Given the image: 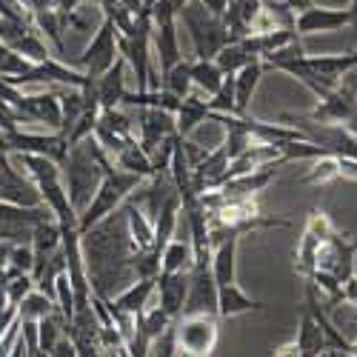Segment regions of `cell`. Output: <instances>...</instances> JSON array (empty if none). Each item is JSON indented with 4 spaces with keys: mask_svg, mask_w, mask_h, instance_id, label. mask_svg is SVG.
<instances>
[{
    "mask_svg": "<svg viewBox=\"0 0 357 357\" xmlns=\"http://www.w3.org/2000/svg\"><path fill=\"white\" fill-rule=\"evenodd\" d=\"M83 241V257L89 280H92V291L98 297H112L123 291L135 278V252L137 246L132 243V234L126 226V212L123 203L117 206L112 215L98 220L89 231L80 234Z\"/></svg>",
    "mask_w": 357,
    "mask_h": 357,
    "instance_id": "1",
    "label": "cell"
},
{
    "mask_svg": "<svg viewBox=\"0 0 357 357\" xmlns=\"http://www.w3.org/2000/svg\"><path fill=\"white\" fill-rule=\"evenodd\" d=\"M112 166L114 163H112L109 152L98 143L95 135H89L69 146L66 158L61 160V172H63V183H66L69 200L77 215L86 209V203L92 200V195L98 192V186L103 181V174Z\"/></svg>",
    "mask_w": 357,
    "mask_h": 357,
    "instance_id": "2",
    "label": "cell"
},
{
    "mask_svg": "<svg viewBox=\"0 0 357 357\" xmlns=\"http://www.w3.org/2000/svg\"><path fill=\"white\" fill-rule=\"evenodd\" d=\"M140 181H143V177H137V174H132V172H126V169H121V166H112V169L103 174V181H100L98 192L92 195V200L86 203V209L77 215V229H80V234L89 231L98 220H103L106 215H112L117 206H121V203L140 186Z\"/></svg>",
    "mask_w": 357,
    "mask_h": 357,
    "instance_id": "3",
    "label": "cell"
},
{
    "mask_svg": "<svg viewBox=\"0 0 357 357\" xmlns=\"http://www.w3.org/2000/svg\"><path fill=\"white\" fill-rule=\"evenodd\" d=\"M177 20H183V26H186L192 46H195V57H215L231 40L226 20L215 12H209L200 0H189L181 9V15H177Z\"/></svg>",
    "mask_w": 357,
    "mask_h": 357,
    "instance_id": "4",
    "label": "cell"
},
{
    "mask_svg": "<svg viewBox=\"0 0 357 357\" xmlns=\"http://www.w3.org/2000/svg\"><path fill=\"white\" fill-rule=\"evenodd\" d=\"M218 314H181L174 320V346L177 354H189V357H209L218 349Z\"/></svg>",
    "mask_w": 357,
    "mask_h": 357,
    "instance_id": "5",
    "label": "cell"
},
{
    "mask_svg": "<svg viewBox=\"0 0 357 357\" xmlns=\"http://www.w3.org/2000/svg\"><path fill=\"white\" fill-rule=\"evenodd\" d=\"M52 218L46 206H17L0 200V241L6 243H29L40 220Z\"/></svg>",
    "mask_w": 357,
    "mask_h": 357,
    "instance_id": "6",
    "label": "cell"
},
{
    "mask_svg": "<svg viewBox=\"0 0 357 357\" xmlns=\"http://www.w3.org/2000/svg\"><path fill=\"white\" fill-rule=\"evenodd\" d=\"M117 57H121V49H117V29H114V23L106 17L100 26H98V32L92 35V40L86 43V49H83V54L77 57V69L80 72H86L89 77H98V75H103Z\"/></svg>",
    "mask_w": 357,
    "mask_h": 357,
    "instance_id": "7",
    "label": "cell"
},
{
    "mask_svg": "<svg viewBox=\"0 0 357 357\" xmlns=\"http://www.w3.org/2000/svg\"><path fill=\"white\" fill-rule=\"evenodd\" d=\"M354 255H357V246L354 241H349V234H340L337 229L326 237V241L317 246V255H314V269L312 272H326L337 278L340 283L354 275Z\"/></svg>",
    "mask_w": 357,
    "mask_h": 357,
    "instance_id": "8",
    "label": "cell"
},
{
    "mask_svg": "<svg viewBox=\"0 0 357 357\" xmlns=\"http://www.w3.org/2000/svg\"><path fill=\"white\" fill-rule=\"evenodd\" d=\"M192 312L218 314V280L212 275V260H192L183 314H192Z\"/></svg>",
    "mask_w": 357,
    "mask_h": 357,
    "instance_id": "9",
    "label": "cell"
},
{
    "mask_svg": "<svg viewBox=\"0 0 357 357\" xmlns=\"http://www.w3.org/2000/svg\"><path fill=\"white\" fill-rule=\"evenodd\" d=\"M332 231H335V223H332V218L326 215L323 209H312V212H309L306 226H303V234H301V241H297V252H294V269L301 272L303 278L312 275L317 246H320Z\"/></svg>",
    "mask_w": 357,
    "mask_h": 357,
    "instance_id": "10",
    "label": "cell"
},
{
    "mask_svg": "<svg viewBox=\"0 0 357 357\" xmlns=\"http://www.w3.org/2000/svg\"><path fill=\"white\" fill-rule=\"evenodd\" d=\"M132 112H135V123H137V143L146 149L149 155H152L166 137H172L177 132L174 129V114L166 112V109H158V106H135Z\"/></svg>",
    "mask_w": 357,
    "mask_h": 357,
    "instance_id": "11",
    "label": "cell"
},
{
    "mask_svg": "<svg viewBox=\"0 0 357 357\" xmlns=\"http://www.w3.org/2000/svg\"><path fill=\"white\" fill-rule=\"evenodd\" d=\"M9 137V149L12 152H32V155H46L52 160L61 163L69 152V140L63 132H52V135H38V132H23V129H15V132H6Z\"/></svg>",
    "mask_w": 357,
    "mask_h": 357,
    "instance_id": "12",
    "label": "cell"
},
{
    "mask_svg": "<svg viewBox=\"0 0 357 357\" xmlns=\"http://www.w3.org/2000/svg\"><path fill=\"white\" fill-rule=\"evenodd\" d=\"M349 26V9H329V6H306L294 17L297 35H329Z\"/></svg>",
    "mask_w": 357,
    "mask_h": 357,
    "instance_id": "13",
    "label": "cell"
},
{
    "mask_svg": "<svg viewBox=\"0 0 357 357\" xmlns=\"http://www.w3.org/2000/svg\"><path fill=\"white\" fill-rule=\"evenodd\" d=\"M0 200L17 206H43L38 186L12 163V158L0 163Z\"/></svg>",
    "mask_w": 357,
    "mask_h": 357,
    "instance_id": "14",
    "label": "cell"
},
{
    "mask_svg": "<svg viewBox=\"0 0 357 357\" xmlns=\"http://www.w3.org/2000/svg\"><path fill=\"white\" fill-rule=\"evenodd\" d=\"M17 112L26 123H46L52 129H61V98H57V89H46V92H38V95L23 92Z\"/></svg>",
    "mask_w": 357,
    "mask_h": 357,
    "instance_id": "15",
    "label": "cell"
},
{
    "mask_svg": "<svg viewBox=\"0 0 357 357\" xmlns=\"http://www.w3.org/2000/svg\"><path fill=\"white\" fill-rule=\"evenodd\" d=\"M152 52H155L160 75L169 72L177 61H183L181 40H177V17H166V20L155 23V29H152Z\"/></svg>",
    "mask_w": 357,
    "mask_h": 357,
    "instance_id": "16",
    "label": "cell"
},
{
    "mask_svg": "<svg viewBox=\"0 0 357 357\" xmlns=\"http://www.w3.org/2000/svg\"><path fill=\"white\" fill-rule=\"evenodd\" d=\"M186 291H189V272H160L158 275V306L177 320L183 314V303H186Z\"/></svg>",
    "mask_w": 357,
    "mask_h": 357,
    "instance_id": "17",
    "label": "cell"
},
{
    "mask_svg": "<svg viewBox=\"0 0 357 357\" xmlns=\"http://www.w3.org/2000/svg\"><path fill=\"white\" fill-rule=\"evenodd\" d=\"M320 103L306 114L312 121H320V123H346L349 117L357 112V100L349 98L343 89H326V92L317 98Z\"/></svg>",
    "mask_w": 357,
    "mask_h": 357,
    "instance_id": "18",
    "label": "cell"
},
{
    "mask_svg": "<svg viewBox=\"0 0 357 357\" xmlns=\"http://www.w3.org/2000/svg\"><path fill=\"white\" fill-rule=\"evenodd\" d=\"M306 61H309V69L320 86L335 89L340 83V77L351 66H357V49L343 52V54H317V57H306Z\"/></svg>",
    "mask_w": 357,
    "mask_h": 357,
    "instance_id": "19",
    "label": "cell"
},
{
    "mask_svg": "<svg viewBox=\"0 0 357 357\" xmlns=\"http://www.w3.org/2000/svg\"><path fill=\"white\" fill-rule=\"evenodd\" d=\"M126 66H129V63H126V57L121 54V57H117V61H114L103 75H98V77H95V95H98L100 109L121 106L123 95L129 92V89H126V77H123Z\"/></svg>",
    "mask_w": 357,
    "mask_h": 357,
    "instance_id": "20",
    "label": "cell"
},
{
    "mask_svg": "<svg viewBox=\"0 0 357 357\" xmlns=\"http://www.w3.org/2000/svg\"><path fill=\"white\" fill-rule=\"evenodd\" d=\"M155 286H158V278H137L132 280L123 291H117L112 301H106L114 312H123V314H140L149 301H152L155 294Z\"/></svg>",
    "mask_w": 357,
    "mask_h": 357,
    "instance_id": "21",
    "label": "cell"
},
{
    "mask_svg": "<svg viewBox=\"0 0 357 357\" xmlns=\"http://www.w3.org/2000/svg\"><path fill=\"white\" fill-rule=\"evenodd\" d=\"M294 17H297V12L286 0H275V3H266L263 0V6L252 17V32L266 35V32H280V29H294Z\"/></svg>",
    "mask_w": 357,
    "mask_h": 357,
    "instance_id": "22",
    "label": "cell"
},
{
    "mask_svg": "<svg viewBox=\"0 0 357 357\" xmlns=\"http://www.w3.org/2000/svg\"><path fill=\"white\" fill-rule=\"evenodd\" d=\"M263 303L249 297L237 283H226V286H218V317L229 320V317H241V314H249V312H260Z\"/></svg>",
    "mask_w": 357,
    "mask_h": 357,
    "instance_id": "23",
    "label": "cell"
},
{
    "mask_svg": "<svg viewBox=\"0 0 357 357\" xmlns=\"http://www.w3.org/2000/svg\"><path fill=\"white\" fill-rule=\"evenodd\" d=\"M266 66L263 61H252L246 63L243 69L234 72V114H246L249 106H252V98L260 86V77H263Z\"/></svg>",
    "mask_w": 357,
    "mask_h": 357,
    "instance_id": "24",
    "label": "cell"
},
{
    "mask_svg": "<svg viewBox=\"0 0 357 357\" xmlns=\"http://www.w3.org/2000/svg\"><path fill=\"white\" fill-rule=\"evenodd\" d=\"M32 26L38 29V32L52 43V49H54V54L57 57H63V32L69 29V23H66V12L63 9H57V6H49V9H43V12H38V15H32Z\"/></svg>",
    "mask_w": 357,
    "mask_h": 357,
    "instance_id": "25",
    "label": "cell"
},
{
    "mask_svg": "<svg viewBox=\"0 0 357 357\" xmlns=\"http://www.w3.org/2000/svg\"><path fill=\"white\" fill-rule=\"evenodd\" d=\"M209 117H212L209 100H203L197 95H186L181 100V106H177V112H174V129L181 137H189L203 121H209Z\"/></svg>",
    "mask_w": 357,
    "mask_h": 357,
    "instance_id": "26",
    "label": "cell"
},
{
    "mask_svg": "<svg viewBox=\"0 0 357 357\" xmlns=\"http://www.w3.org/2000/svg\"><path fill=\"white\" fill-rule=\"evenodd\" d=\"M123 212H126V226H129V234H132V243L137 249H149L155 243V223L149 220L143 206L132 195L123 200Z\"/></svg>",
    "mask_w": 357,
    "mask_h": 357,
    "instance_id": "27",
    "label": "cell"
},
{
    "mask_svg": "<svg viewBox=\"0 0 357 357\" xmlns=\"http://www.w3.org/2000/svg\"><path fill=\"white\" fill-rule=\"evenodd\" d=\"M237 243L241 237H226L218 246H212V275L218 280V286L234 283L237 275Z\"/></svg>",
    "mask_w": 357,
    "mask_h": 357,
    "instance_id": "28",
    "label": "cell"
},
{
    "mask_svg": "<svg viewBox=\"0 0 357 357\" xmlns=\"http://www.w3.org/2000/svg\"><path fill=\"white\" fill-rule=\"evenodd\" d=\"M294 346H297V354H301V357H314V354L326 351L323 329H320V323L314 320V314L306 306H303V314H301V329H297Z\"/></svg>",
    "mask_w": 357,
    "mask_h": 357,
    "instance_id": "29",
    "label": "cell"
},
{
    "mask_svg": "<svg viewBox=\"0 0 357 357\" xmlns=\"http://www.w3.org/2000/svg\"><path fill=\"white\" fill-rule=\"evenodd\" d=\"M195 260V249L192 241H181V237H172L160 252V272H189Z\"/></svg>",
    "mask_w": 357,
    "mask_h": 357,
    "instance_id": "30",
    "label": "cell"
},
{
    "mask_svg": "<svg viewBox=\"0 0 357 357\" xmlns=\"http://www.w3.org/2000/svg\"><path fill=\"white\" fill-rule=\"evenodd\" d=\"M226 72L218 66L215 57H195L192 61V86H197L203 95H215L220 83H223Z\"/></svg>",
    "mask_w": 357,
    "mask_h": 357,
    "instance_id": "31",
    "label": "cell"
},
{
    "mask_svg": "<svg viewBox=\"0 0 357 357\" xmlns=\"http://www.w3.org/2000/svg\"><path fill=\"white\" fill-rule=\"evenodd\" d=\"M112 163H114V166H121V169H126V172H132V174H137V177H152V174H155L152 158H149V152H146V149H143L137 140L126 143L121 152L114 155Z\"/></svg>",
    "mask_w": 357,
    "mask_h": 357,
    "instance_id": "32",
    "label": "cell"
},
{
    "mask_svg": "<svg viewBox=\"0 0 357 357\" xmlns=\"http://www.w3.org/2000/svg\"><path fill=\"white\" fill-rule=\"evenodd\" d=\"M54 309H57L54 297H49L46 291H40V289L35 286V289L17 303V317H20V320H40V317H46V314L54 312Z\"/></svg>",
    "mask_w": 357,
    "mask_h": 357,
    "instance_id": "33",
    "label": "cell"
},
{
    "mask_svg": "<svg viewBox=\"0 0 357 357\" xmlns=\"http://www.w3.org/2000/svg\"><path fill=\"white\" fill-rule=\"evenodd\" d=\"M66 335V317L61 312H49L46 317L38 320V340H40V354H49L54 343Z\"/></svg>",
    "mask_w": 357,
    "mask_h": 357,
    "instance_id": "34",
    "label": "cell"
},
{
    "mask_svg": "<svg viewBox=\"0 0 357 357\" xmlns=\"http://www.w3.org/2000/svg\"><path fill=\"white\" fill-rule=\"evenodd\" d=\"M215 61H218V66H220L226 75H234L237 69H243L246 63L257 61V57L243 46V40H229V43L215 54Z\"/></svg>",
    "mask_w": 357,
    "mask_h": 357,
    "instance_id": "35",
    "label": "cell"
},
{
    "mask_svg": "<svg viewBox=\"0 0 357 357\" xmlns=\"http://www.w3.org/2000/svg\"><path fill=\"white\" fill-rule=\"evenodd\" d=\"M158 86L169 89V92L177 95V98H186L189 89H192V61H177L169 72L160 75V83Z\"/></svg>",
    "mask_w": 357,
    "mask_h": 357,
    "instance_id": "36",
    "label": "cell"
},
{
    "mask_svg": "<svg viewBox=\"0 0 357 357\" xmlns=\"http://www.w3.org/2000/svg\"><path fill=\"white\" fill-rule=\"evenodd\" d=\"M337 158L335 155H323V158H314L312 169L301 177L303 183L309 186H323V183H329V181H337Z\"/></svg>",
    "mask_w": 357,
    "mask_h": 357,
    "instance_id": "37",
    "label": "cell"
},
{
    "mask_svg": "<svg viewBox=\"0 0 357 357\" xmlns=\"http://www.w3.org/2000/svg\"><path fill=\"white\" fill-rule=\"evenodd\" d=\"M209 109L215 114H234V75H226L220 89L209 98Z\"/></svg>",
    "mask_w": 357,
    "mask_h": 357,
    "instance_id": "38",
    "label": "cell"
},
{
    "mask_svg": "<svg viewBox=\"0 0 357 357\" xmlns=\"http://www.w3.org/2000/svg\"><path fill=\"white\" fill-rule=\"evenodd\" d=\"M32 289H35V278H32V272L6 275V297H9V306L17 309V303H20Z\"/></svg>",
    "mask_w": 357,
    "mask_h": 357,
    "instance_id": "39",
    "label": "cell"
},
{
    "mask_svg": "<svg viewBox=\"0 0 357 357\" xmlns=\"http://www.w3.org/2000/svg\"><path fill=\"white\" fill-rule=\"evenodd\" d=\"M263 6V0H237V6L234 9H226V15H234V17H241L252 26V17L257 15V9Z\"/></svg>",
    "mask_w": 357,
    "mask_h": 357,
    "instance_id": "40",
    "label": "cell"
},
{
    "mask_svg": "<svg viewBox=\"0 0 357 357\" xmlns=\"http://www.w3.org/2000/svg\"><path fill=\"white\" fill-rule=\"evenodd\" d=\"M337 89H343V92H346L349 98H354V100H357V66H351V69L340 77Z\"/></svg>",
    "mask_w": 357,
    "mask_h": 357,
    "instance_id": "41",
    "label": "cell"
},
{
    "mask_svg": "<svg viewBox=\"0 0 357 357\" xmlns=\"http://www.w3.org/2000/svg\"><path fill=\"white\" fill-rule=\"evenodd\" d=\"M343 303L357 306V275H349L343 280Z\"/></svg>",
    "mask_w": 357,
    "mask_h": 357,
    "instance_id": "42",
    "label": "cell"
},
{
    "mask_svg": "<svg viewBox=\"0 0 357 357\" xmlns=\"http://www.w3.org/2000/svg\"><path fill=\"white\" fill-rule=\"evenodd\" d=\"M349 29H351V49H357V0L349 3Z\"/></svg>",
    "mask_w": 357,
    "mask_h": 357,
    "instance_id": "43",
    "label": "cell"
},
{
    "mask_svg": "<svg viewBox=\"0 0 357 357\" xmlns=\"http://www.w3.org/2000/svg\"><path fill=\"white\" fill-rule=\"evenodd\" d=\"M200 3L206 6V9H209V12H215V15H226V3H229V0H200Z\"/></svg>",
    "mask_w": 357,
    "mask_h": 357,
    "instance_id": "44",
    "label": "cell"
},
{
    "mask_svg": "<svg viewBox=\"0 0 357 357\" xmlns=\"http://www.w3.org/2000/svg\"><path fill=\"white\" fill-rule=\"evenodd\" d=\"M12 158V149H9V137H6V132L0 129V163H6Z\"/></svg>",
    "mask_w": 357,
    "mask_h": 357,
    "instance_id": "45",
    "label": "cell"
},
{
    "mask_svg": "<svg viewBox=\"0 0 357 357\" xmlns=\"http://www.w3.org/2000/svg\"><path fill=\"white\" fill-rule=\"evenodd\" d=\"M286 3L294 9V12H301V9H306V6H312L314 0H286Z\"/></svg>",
    "mask_w": 357,
    "mask_h": 357,
    "instance_id": "46",
    "label": "cell"
},
{
    "mask_svg": "<svg viewBox=\"0 0 357 357\" xmlns=\"http://www.w3.org/2000/svg\"><path fill=\"white\" fill-rule=\"evenodd\" d=\"M166 3L172 6V12H174V15H181V9L189 3V0H166Z\"/></svg>",
    "mask_w": 357,
    "mask_h": 357,
    "instance_id": "47",
    "label": "cell"
},
{
    "mask_svg": "<svg viewBox=\"0 0 357 357\" xmlns=\"http://www.w3.org/2000/svg\"><path fill=\"white\" fill-rule=\"evenodd\" d=\"M343 126H346V129H349V132H351V135H354V137H357V112H354V114H351V117H349V121H346V123H343Z\"/></svg>",
    "mask_w": 357,
    "mask_h": 357,
    "instance_id": "48",
    "label": "cell"
},
{
    "mask_svg": "<svg viewBox=\"0 0 357 357\" xmlns=\"http://www.w3.org/2000/svg\"><path fill=\"white\" fill-rule=\"evenodd\" d=\"M354 246H357V237H354Z\"/></svg>",
    "mask_w": 357,
    "mask_h": 357,
    "instance_id": "49",
    "label": "cell"
}]
</instances>
